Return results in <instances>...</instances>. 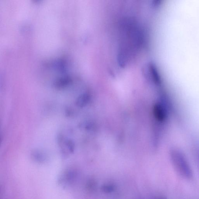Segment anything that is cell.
I'll use <instances>...</instances> for the list:
<instances>
[{"label": "cell", "instance_id": "obj_1", "mask_svg": "<svg viewBox=\"0 0 199 199\" xmlns=\"http://www.w3.org/2000/svg\"><path fill=\"white\" fill-rule=\"evenodd\" d=\"M170 157L172 165L178 174L183 178L191 180L193 173L185 155L180 150L173 149L170 150Z\"/></svg>", "mask_w": 199, "mask_h": 199}, {"label": "cell", "instance_id": "obj_2", "mask_svg": "<svg viewBox=\"0 0 199 199\" xmlns=\"http://www.w3.org/2000/svg\"><path fill=\"white\" fill-rule=\"evenodd\" d=\"M103 191L106 193L111 192L114 190V187L112 185H106L103 187Z\"/></svg>", "mask_w": 199, "mask_h": 199}, {"label": "cell", "instance_id": "obj_3", "mask_svg": "<svg viewBox=\"0 0 199 199\" xmlns=\"http://www.w3.org/2000/svg\"><path fill=\"white\" fill-rule=\"evenodd\" d=\"M158 199H166L164 197H160V198H159Z\"/></svg>", "mask_w": 199, "mask_h": 199}]
</instances>
